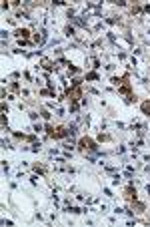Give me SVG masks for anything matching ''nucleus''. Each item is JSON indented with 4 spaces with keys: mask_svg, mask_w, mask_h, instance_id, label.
<instances>
[{
    "mask_svg": "<svg viewBox=\"0 0 150 227\" xmlns=\"http://www.w3.org/2000/svg\"><path fill=\"white\" fill-rule=\"evenodd\" d=\"M80 149H96V145H94L90 139L84 137V139H80Z\"/></svg>",
    "mask_w": 150,
    "mask_h": 227,
    "instance_id": "1",
    "label": "nucleus"
},
{
    "mask_svg": "<svg viewBox=\"0 0 150 227\" xmlns=\"http://www.w3.org/2000/svg\"><path fill=\"white\" fill-rule=\"evenodd\" d=\"M50 135H52V137H64V135H66V131H64V129H50Z\"/></svg>",
    "mask_w": 150,
    "mask_h": 227,
    "instance_id": "2",
    "label": "nucleus"
},
{
    "mask_svg": "<svg viewBox=\"0 0 150 227\" xmlns=\"http://www.w3.org/2000/svg\"><path fill=\"white\" fill-rule=\"evenodd\" d=\"M124 193H126V199H132V197H134V199H136V191L132 189V187H128V189L124 191Z\"/></svg>",
    "mask_w": 150,
    "mask_h": 227,
    "instance_id": "3",
    "label": "nucleus"
},
{
    "mask_svg": "<svg viewBox=\"0 0 150 227\" xmlns=\"http://www.w3.org/2000/svg\"><path fill=\"white\" fill-rule=\"evenodd\" d=\"M16 34H18V36H22V38H26V36H28L30 32L26 30V28H22V30H16Z\"/></svg>",
    "mask_w": 150,
    "mask_h": 227,
    "instance_id": "4",
    "label": "nucleus"
},
{
    "mask_svg": "<svg viewBox=\"0 0 150 227\" xmlns=\"http://www.w3.org/2000/svg\"><path fill=\"white\" fill-rule=\"evenodd\" d=\"M142 111H144V113H150V102H144V105H142Z\"/></svg>",
    "mask_w": 150,
    "mask_h": 227,
    "instance_id": "5",
    "label": "nucleus"
}]
</instances>
